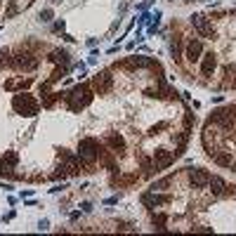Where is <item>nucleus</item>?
I'll list each match as a JSON object with an SVG mask.
<instances>
[{
  "mask_svg": "<svg viewBox=\"0 0 236 236\" xmlns=\"http://www.w3.org/2000/svg\"><path fill=\"white\" fill-rule=\"evenodd\" d=\"M62 97H64V102L69 104L71 111H80L92 102V90H90L88 83H80V85H76L71 92H64Z\"/></svg>",
  "mask_w": 236,
  "mask_h": 236,
  "instance_id": "obj_1",
  "label": "nucleus"
},
{
  "mask_svg": "<svg viewBox=\"0 0 236 236\" xmlns=\"http://www.w3.org/2000/svg\"><path fill=\"white\" fill-rule=\"evenodd\" d=\"M99 151H102V146L95 137H83L78 142V156H80V163L85 168H92L99 161Z\"/></svg>",
  "mask_w": 236,
  "mask_h": 236,
  "instance_id": "obj_2",
  "label": "nucleus"
},
{
  "mask_svg": "<svg viewBox=\"0 0 236 236\" xmlns=\"http://www.w3.org/2000/svg\"><path fill=\"white\" fill-rule=\"evenodd\" d=\"M36 66H38V59H36V55H31V50H26L24 45L14 50V57H12V69L31 73V71H36Z\"/></svg>",
  "mask_w": 236,
  "mask_h": 236,
  "instance_id": "obj_3",
  "label": "nucleus"
},
{
  "mask_svg": "<svg viewBox=\"0 0 236 236\" xmlns=\"http://www.w3.org/2000/svg\"><path fill=\"white\" fill-rule=\"evenodd\" d=\"M12 106L19 111V113H24V116H36L38 113V102L33 99V95H28V92H21V95H14V99H12Z\"/></svg>",
  "mask_w": 236,
  "mask_h": 236,
  "instance_id": "obj_4",
  "label": "nucleus"
},
{
  "mask_svg": "<svg viewBox=\"0 0 236 236\" xmlns=\"http://www.w3.org/2000/svg\"><path fill=\"white\" fill-rule=\"evenodd\" d=\"M189 19H191V26L196 28L203 38H215V26H213L203 14H191Z\"/></svg>",
  "mask_w": 236,
  "mask_h": 236,
  "instance_id": "obj_5",
  "label": "nucleus"
},
{
  "mask_svg": "<svg viewBox=\"0 0 236 236\" xmlns=\"http://www.w3.org/2000/svg\"><path fill=\"white\" fill-rule=\"evenodd\" d=\"M142 203L149 210H156V208H161V206H165V203H170V196L156 194V191H146V194H142Z\"/></svg>",
  "mask_w": 236,
  "mask_h": 236,
  "instance_id": "obj_6",
  "label": "nucleus"
},
{
  "mask_svg": "<svg viewBox=\"0 0 236 236\" xmlns=\"http://www.w3.org/2000/svg\"><path fill=\"white\" fill-rule=\"evenodd\" d=\"M187 177H189V182H191V187H194V189H203V187H208V180H210V175L206 173V170H201V168L189 170V173H187Z\"/></svg>",
  "mask_w": 236,
  "mask_h": 236,
  "instance_id": "obj_7",
  "label": "nucleus"
},
{
  "mask_svg": "<svg viewBox=\"0 0 236 236\" xmlns=\"http://www.w3.org/2000/svg\"><path fill=\"white\" fill-rule=\"evenodd\" d=\"M111 85H113V76L111 71H102L95 76V90L99 92V95H106L111 90Z\"/></svg>",
  "mask_w": 236,
  "mask_h": 236,
  "instance_id": "obj_8",
  "label": "nucleus"
},
{
  "mask_svg": "<svg viewBox=\"0 0 236 236\" xmlns=\"http://www.w3.org/2000/svg\"><path fill=\"white\" fill-rule=\"evenodd\" d=\"M201 52H203V45H201L198 38H191L189 43H187V59H189L191 64L198 62L201 59Z\"/></svg>",
  "mask_w": 236,
  "mask_h": 236,
  "instance_id": "obj_9",
  "label": "nucleus"
},
{
  "mask_svg": "<svg viewBox=\"0 0 236 236\" xmlns=\"http://www.w3.org/2000/svg\"><path fill=\"white\" fill-rule=\"evenodd\" d=\"M173 161H175V151H168V149H158V151H156V168H158V170L173 165Z\"/></svg>",
  "mask_w": 236,
  "mask_h": 236,
  "instance_id": "obj_10",
  "label": "nucleus"
},
{
  "mask_svg": "<svg viewBox=\"0 0 236 236\" xmlns=\"http://www.w3.org/2000/svg\"><path fill=\"white\" fill-rule=\"evenodd\" d=\"M50 62H52V64H59V66H62L66 73L71 71V64H69V52H66V50H52Z\"/></svg>",
  "mask_w": 236,
  "mask_h": 236,
  "instance_id": "obj_11",
  "label": "nucleus"
},
{
  "mask_svg": "<svg viewBox=\"0 0 236 236\" xmlns=\"http://www.w3.org/2000/svg\"><path fill=\"white\" fill-rule=\"evenodd\" d=\"M201 59H203V62H201V76H213L215 66H217L215 55H213V52H208V55H203Z\"/></svg>",
  "mask_w": 236,
  "mask_h": 236,
  "instance_id": "obj_12",
  "label": "nucleus"
},
{
  "mask_svg": "<svg viewBox=\"0 0 236 236\" xmlns=\"http://www.w3.org/2000/svg\"><path fill=\"white\" fill-rule=\"evenodd\" d=\"M208 187H210V191H213V196H222V194L229 189L227 182L222 180L220 175H213V177H210V180H208Z\"/></svg>",
  "mask_w": 236,
  "mask_h": 236,
  "instance_id": "obj_13",
  "label": "nucleus"
},
{
  "mask_svg": "<svg viewBox=\"0 0 236 236\" xmlns=\"http://www.w3.org/2000/svg\"><path fill=\"white\" fill-rule=\"evenodd\" d=\"M104 142H109V144L113 146V154H120V151H125V139H123V135L109 132V135L104 137Z\"/></svg>",
  "mask_w": 236,
  "mask_h": 236,
  "instance_id": "obj_14",
  "label": "nucleus"
},
{
  "mask_svg": "<svg viewBox=\"0 0 236 236\" xmlns=\"http://www.w3.org/2000/svg\"><path fill=\"white\" fill-rule=\"evenodd\" d=\"M170 57H173V62H180L182 59V40L180 38L170 40Z\"/></svg>",
  "mask_w": 236,
  "mask_h": 236,
  "instance_id": "obj_15",
  "label": "nucleus"
},
{
  "mask_svg": "<svg viewBox=\"0 0 236 236\" xmlns=\"http://www.w3.org/2000/svg\"><path fill=\"white\" fill-rule=\"evenodd\" d=\"M139 163H142V168H144V175H149V177H151L154 173H158L156 163H151V161H149L146 156H142V158H139Z\"/></svg>",
  "mask_w": 236,
  "mask_h": 236,
  "instance_id": "obj_16",
  "label": "nucleus"
},
{
  "mask_svg": "<svg viewBox=\"0 0 236 236\" xmlns=\"http://www.w3.org/2000/svg\"><path fill=\"white\" fill-rule=\"evenodd\" d=\"M170 182H173V177H163V180L154 182V184H151V191H161V189H165V187H170Z\"/></svg>",
  "mask_w": 236,
  "mask_h": 236,
  "instance_id": "obj_17",
  "label": "nucleus"
},
{
  "mask_svg": "<svg viewBox=\"0 0 236 236\" xmlns=\"http://www.w3.org/2000/svg\"><path fill=\"white\" fill-rule=\"evenodd\" d=\"M52 17H55V12H52L50 7H47V9H43V12L38 14V19H40V21H52Z\"/></svg>",
  "mask_w": 236,
  "mask_h": 236,
  "instance_id": "obj_18",
  "label": "nucleus"
},
{
  "mask_svg": "<svg viewBox=\"0 0 236 236\" xmlns=\"http://www.w3.org/2000/svg\"><path fill=\"white\" fill-rule=\"evenodd\" d=\"M17 14V5L14 2H9V7H7V12H5V19H9V17H14Z\"/></svg>",
  "mask_w": 236,
  "mask_h": 236,
  "instance_id": "obj_19",
  "label": "nucleus"
},
{
  "mask_svg": "<svg viewBox=\"0 0 236 236\" xmlns=\"http://www.w3.org/2000/svg\"><path fill=\"white\" fill-rule=\"evenodd\" d=\"M154 224H158V227L165 224V215H154ZM161 229H163V227H161Z\"/></svg>",
  "mask_w": 236,
  "mask_h": 236,
  "instance_id": "obj_20",
  "label": "nucleus"
},
{
  "mask_svg": "<svg viewBox=\"0 0 236 236\" xmlns=\"http://www.w3.org/2000/svg\"><path fill=\"white\" fill-rule=\"evenodd\" d=\"M38 229H40V231L50 229V222H47V220H40V222H38Z\"/></svg>",
  "mask_w": 236,
  "mask_h": 236,
  "instance_id": "obj_21",
  "label": "nucleus"
},
{
  "mask_svg": "<svg viewBox=\"0 0 236 236\" xmlns=\"http://www.w3.org/2000/svg\"><path fill=\"white\" fill-rule=\"evenodd\" d=\"M64 26H66V21H64V19L55 21V31H64Z\"/></svg>",
  "mask_w": 236,
  "mask_h": 236,
  "instance_id": "obj_22",
  "label": "nucleus"
},
{
  "mask_svg": "<svg viewBox=\"0 0 236 236\" xmlns=\"http://www.w3.org/2000/svg\"><path fill=\"white\" fill-rule=\"evenodd\" d=\"M137 21H139V24H146V21H151V14H146V12H144V14L137 19Z\"/></svg>",
  "mask_w": 236,
  "mask_h": 236,
  "instance_id": "obj_23",
  "label": "nucleus"
},
{
  "mask_svg": "<svg viewBox=\"0 0 236 236\" xmlns=\"http://www.w3.org/2000/svg\"><path fill=\"white\" fill-rule=\"evenodd\" d=\"M64 189H66V184H57V187H52L50 191H52V194H59V191H64Z\"/></svg>",
  "mask_w": 236,
  "mask_h": 236,
  "instance_id": "obj_24",
  "label": "nucleus"
},
{
  "mask_svg": "<svg viewBox=\"0 0 236 236\" xmlns=\"http://www.w3.org/2000/svg\"><path fill=\"white\" fill-rule=\"evenodd\" d=\"M104 203H106V206H113V203H118V196H111V198H106Z\"/></svg>",
  "mask_w": 236,
  "mask_h": 236,
  "instance_id": "obj_25",
  "label": "nucleus"
},
{
  "mask_svg": "<svg viewBox=\"0 0 236 236\" xmlns=\"http://www.w3.org/2000/svg\"><path fill=\"white\" fill-rule=\"evenodd\" d=\"M80 208H83V213H90V210H92V203H83Z\"/></svg>",
  "mask_w": 236,
  "mask_h": 236,
  "instance_id": "obj_26",
  "label": "nucleus"
},
{
  "mask_svg": "<svg viewBox=\"0 0 236 236\" xmlns=\"http://www.w3.org/2000/svg\"><path fill=\"white\" fill-rule=\"evenodd\" d=\"M206 2H215V0H206Z\"/></svg>",
  "mask_w": 236,
  "mask_h": 236,
  "instance_id": "obj_27",
  "label": "nucleus"
},
{
  "mask_svg": "<svg viewBox=\"0 0 236 236\" xmlns=\"http://www.w3.org/2000/svg\"><path fill=\"white\" fill-rule=\"evenodd\" d=\"M184 2H194V0H184Z\"/></svg>",
  "mask_w": 236,
  "mask_h": 236,
  "instance_id": "obj_28",
  "label": "nucleus"
}]
</instances>
